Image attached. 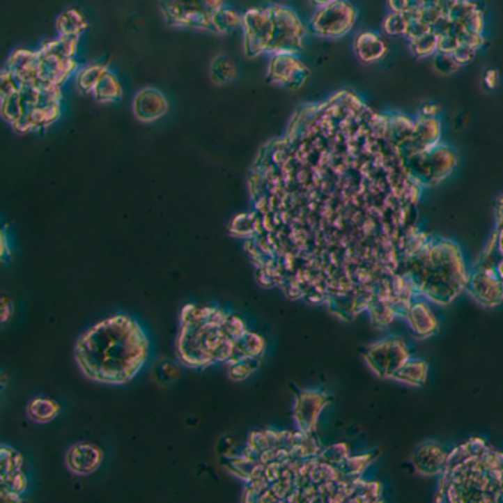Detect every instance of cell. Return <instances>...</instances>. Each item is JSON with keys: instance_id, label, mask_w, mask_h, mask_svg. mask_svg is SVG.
<instances>
[{"instance_id": "d4e9b609", "label": "cell", "mask_w": 503, "mask_h": 503, "mask_svg": "<svg viewBox=\"0 0 503 503\" xmlns=\"http://www.w3.org/2000/svg\"><path fill=\"white\" fill-rule=\"evenodd\" d=\"M22 458L15 450L8 449L6 446L2 447V475L15 472L21 470Z\"/></svg>"}, {"instance_id": "44dd1931", "label": "cell", "mask_w": 503, "mask_h": 503, "mask_svg": "<svg viewBox=\"0 0 503 503\" xmlns=\"http://www.w3.org/2000/svg\"><path fill=\"white\" fill-rule=\"evenodd\" d=\"M409 50L413 56L419 59L433 58L438 52V36L431 31L417 40H410Z\"/></svg>"}, {"instance_id": "5bb4252c", "label": "cell", "mask_w": 503, "mask_h": 503, "mask_svg": "<svg viewBox=\"0 0 503 503\" xmlns=\"http://www.w3.org/2000/svg\"><path fill=\"white\" fill-rule=\"evenodd\" d=\"M55 25L59 36L80 37L89 27V22L79 9H67L56 18Z\"/></svg>"}, {"instance_id": "8992f818", "label": "cell", "mask_w": 503, "mask_h": 503, "mask_svg": "<svg viewBox=\"0 0 503 503\" xmlns=\"http://www.w3.org/2000/svg\"><path fill=\"white\" fill-rule=\"evenodd\" d=\"M357 9L348 0L316 9L309 21V30L320 39L336 40L353 30L357 21Z\"/></svg>"}, {"instance_id": "6da1fadb", "label": "cell", "mask_w": 503, "mask_h": 503, "mask_svg": "<svg viewBox=\"0 0 503 503\" xmlns=\"http://www.w3.org/2000/svg\"><path fill=\"white\" fill-rule=\"evenodd\" d=\"M254 235L245 248L270 284L291 297L350 300L387 325L418 295L413 257L424 187L389 130V116L339 91L295 109L285 134L264 145L249 171Z\"/></svg>"}, {"instance_id": "4316f807", "label": "cell", "mask_w": 503, "mask_h": 503, "mask_svg": "<svg viewBox=\"0 0 503 503\" xmlns=\"http://www.w3.org/2000/svg\"><path fill=\"white\" fill-rule=\"evenodd\" d=\"M477 52H479V50L471 47V46L459 45L458 49L454 52V56H455V59L459 62V65L463 67V65H468L470 62H472V61L475 59Z\"/></svg>"}, {"instance_id": "8fae6325", "label": "cell", "mask_w": 503, "mask_h": 503, "mask_svg": "<svg viewBox=\"0 0 503 503\" xmlns=\"http://www.w3.org/2000/svg\"><path fill=\"white\" fill-rule=\"evenodd\" d=\"M132 109L134 117L142 123H154L169 112V100L155 87H145L136 93Z\"/></svg>"}, {"instance_id": "d6986e66", "label": "cell", "mask_w": 503, "mask_h": 503, "mask_svg": "<svg viewBox=\"0 0 503 503\" xmlns=\"http://www.w3.org/2000/svg\"><path fill=\"white\" fill-rule=\"evenodd\" d=\"M242 25V15L238 14L236 10L224 6L217 10L212 17V33L228 34Z\"/></svg>"}, {"instance_id": "4dcf8cb0", "label": "cell", "mask_w": 503, "mask_h": 503, "mask_svg": "<svg viewBox=\"0 0 503 503\" xmlns=\"http://www.w3.org/2000/svg\"><path fill=\"white\" fill-rule=\"evenodd\" d=\"M309 2L314 9H320V8H325V6L338 2V0H309Z\"/></svg>"}, {"instance_id": "5b68a950", "label": "cell", "mask_w": 503, "mask_h": 503, "mask_svg": "<svg viewBox=\"0 0 503 503\" xmlns=\"http://www.w3.org/2000/svg\"><path fill=\"white\" fill-rule=\"evenodd\" d=\"M405 161L410 174L418 183L422 187H428L442 183L454 173L458 164V155L450 146L440 144L438 146L412 155Z\"/></svg>"}, {"instance_id": "7c38bea8", "label": "cell", "mask_w": 503, "mask_h": 503, "mask_svg": "<svg viewBox=\"0 0 503 503\" xmlns=\"http://www.w3.org/2000/svg\"><path fill=\"white\" fill-rule=\"evenodd\" d=\"M102 462V451L89 443H77L67 454V467L75 475H91Z\"/></svg>"}, {"instance_id": "1f68e13d", "label": "cell", "mask_w": 503, "mask_h": 503, "mask_svg": "<svg viewBox=\"0 0 503 503\" xmlns=\"http://www.w3.org/2000/svg\"><path fill=\"white\" fill-rule=\"evenodd\" d=\"M459 2H471V0H459Z\"/></svg>"}, {"instance_id": "3957f363", "label": "cell", "mask_w": 503, "mask_h": 503, "mask_svg": "<svg viewBox=\"0 0 503 503\" xmlns=\"http://www.w3.org/2000/svg\"><path fill=\"white\" fill-rule=\"evenodd\" d=\"M166 21L173 27L212 31V17L224 0H160Z\"/></svg>"}, {"instance_id": "4fadbf2b", "label": "cell", "mask_w": 503, "mask_h": 503, "mask_svg": "<svg viewBox=\"0 0 503 503\" xmlns=\"http://www.w3.org/2000/svg\"><path fill=\"white\" fill-rule=\"evenodd\" d=\"M356 58L363 64H375L385 58L388 45L384 37L375 31H362L353 40Z\"/></svg>"}, {"instance_id": "83f0119b", "label": "cell", "mask_w": 503, "mask_h": 503, "mask_svg": "<svg viewBox=\"0 0 503 503\" xmlns=\"http://www.w3.org/2000/svg\"><path fill=\"white\" fill-rule=\"evenodd\" d=\"M458 46H459V40L455 39V37H451V36L438 37V52L454 55Z\"/></svg>"}, {"instance_id": "9c48e42d", "label": "cell", "mask_w": 503, "mask_h": 503, "mask_svg": "<svg viewBox=\"0 0 503 503\" xmlns=\"http://www.w3.org/2000/svg\"><path fill=\"white\" fill-rule=\"evenodd\" d=\"M442 121L440 116H426L419 112L415 118V129L409 139L400 145L403 158H409L425 150H430L442 144Z\"/></svg>"}, {"instance_id": "52a82bcc", "label": "cell", "mask_w": 503, "mask_h": 503, "mask_svg": "<svg viewBox=\"0 0 503 503\" xmlns=\"http://www.w3.org/2000/svg\"><path fill=\"white\" fill-rule=\"evenodd\" d=\"M244 50L247 58L268 54L273 37V17L270 5L251 8L242 14Z\"/></svg>"}, {"instance_id": "e0dca14e", "label": "cell", "mask_w": 503, "mask_h": 503, "mask_svg": "<svg viewBox=\"0 0 503 503\" xmlns=\"http://www.w3.org/2000/svg\"><path fill=\"white\" fill-rule=\"evenodd\" d=\"M107 70H108V65L99 64V62L98 64H91L83 68H79V71L74 75L75 87H77V91L83 95L93 93L98 82L100 80V77H102V74Z\"/></svg>"}, {"instance_id": "f546056e", "label": "cell", "mask_w": 503, "mask_h": 503, "mask_svg": "<svg viewBox=\"0 0 503 503\" xmlns=\"http://www.w3.org/2000/svg\"><path fill=\"white\" fill-rule=\"evenodd\" d=\"M497 79H499V75H497V71H495V70H488V71L486 72V77H484V82L487 83V86L490 87V89H492V87H495V86H496V82H497Z\"/></svg>"}, {"instance_id": "cb8c5ba5", "label": "cell", "mask_w": 503, "mask_h": 503, "mask_svg": "<svg viewBox=\"0 0 503 503\" xmlns=\"http://www.w3.org/2000/svg\"><path fill=\"white\" fill-rule=\"evenodd\" d=\"M433 67L437 72L443 74V75H450L461 68L459 62L455 59L454 55L442 54V52H437L433 56Z\"/></svg>"}, {"instance_id": "f1b7e54d", "label": "cell", "mask_w": 503, "mask_h": 503, "mask_svg": "<svg viewBox=\"0 0 503 503\" xmlns=\"http://www.w3.org/2000/svg\"><path fill=\"white\" fill-rule=\"evenodd\" d=\"M389 12H405L409 8V0H387Z\"/></svg>"}, {"instance_id": "30bf717a", "label": "cell", "mask_w": 503, "mask_h": 503, "mask_svg": "<svg viewBox=\"0 0 503 503\" xmlns=\"http://www.w3.org/2000/svg\"><path fill=\"white\" fill-rule=\"evenodd\" d=\"M475 269L488 272L503 282V198L496 204V229Z\"/></svg>"}, {"instance_id": "603a6c76", "label": "cell", "mask_w": 503, "mask_h": 503, "mask_svg": "<svg viewBox=\"0 0 503 503\" xmlns=\"http://www.w3.org/2000/svg\"><path fill=\"white\" fill-rule=\"evenodd\" d=\"M409 22L398 12H389L382 21V33L389 37H405Z\"/></svg>"}, {"instance_id": "ba28073f", "label": "cell", "mask_w": 503, "mask_h": 503, "mask_svg": "<svg viewBox=\"0 0 503 503\" xmlns=\"http://www.w3.org/2000/svg\"><path fill=\"white\" fill-rule=\"evenodd\" d=\"M266 75L268 82L274 86L288 91H298L307 82L310 70L297 55L278 54L272 55Z\"/></svg>"}, {"instance_id": "2e32d148", "label": "cell", "mask_w": 503, "mask_h": 503, "mask_svg": "<svg viewBox=\"0 0 503 503\" xmlns=\"http://www.w3.org/2000/svg\"><path fill=\"white\" fill-rule=\"evenodd\" d=\"M92 95L98 102L102 104H111L118 100L123 96V87L117 75L108 68L98 82Z\"/></svg>"}, {"instance_id": "277c9868", "label": "cell", "mask_w": 503, "mask_h": 503, "mask_svg": "<svg viewBox=\"0 0 503 503\" xmlns=\"http://www.w3.org/2000/svg\"><path fill=\"white\" fill-rule=\"evenodd\" d=\"M273 17V37L268 49L269 55L293 54L298 55L304 47L307 27L297 12L291 8L274 3L270 5Z\"/></svg>"}, {"instance_id": "ac0fdd59", "label": "cell", "mask_w": 503, "mask_h": 503, "mask_svg": "<svg viewBox=\"0 0 503 503\" xmlns=\"http://www.w3.org/2000/svg\"><path fill=\"white\" fill-rule=\"evenodd\" d=\"M58 413H59V406L56 405V401L45 397L31 400L30 405L27 406L29 418L39 424H46L49 421H52Z\"/></svg>"}, {"instance_id": "484cf974", "label": "cell", "mask_w": 503, "mask_h": 503, "mask_svg": "<svg viewBox=\"0 0 503 503\" xmlns=\"http://www.w3.org/2000/svg\"><path fill=\"white\" fill-rule=\"evenodd\" d=\"M428 33H431V27L428 24H425L422 21H413V22H409L405 37L410 42V40H417V39H419V37H424Z\"/></svg>"}, {"instance_id": "ffe728a7", "label": "cell", "mask_w": 503, "mask_h": 503, "mask_svg": "<svg viewBox=\"0 0 503 503\" xmlns=\"http://www.w3.org/2000/svg\"><path fill=\"white\" fill-rule=\"evenodd\" d=\"M238 68L228 55H217L211 64V80L216 84H228L236 79Z\"/></svg>"}, {"instance_id": "9a60e30c", "label": "cell", "mask_w": 503, "mask_h": 503, "mask_svg": "<svg viewBox=\"0 0 503 503\" xmlns=\"http://www.w3.org/2000/svg\"><path fill=\"white\" fill-rule=\"evenodd\" d=\"M320 401H323L320 398V396L318 394H306L303 398H300L298 405H297V419H298V425L301 426L304 434H309L313 428L314 424H316V418H318V412H320V408L323 405H319Z\"/></svg>"}, {"instance_id": "7a4b0ae2", "label": "cell", "mask_w": 503, "mask_h": 503, "mask_svg": "<svg viewBox=\"0 0 503 503\" xmlns=\"http://www.w3.org/2000/svg\"><path fill=\"white\" fill-rule=\"evenodd\" d=\"M149 355V343L136 320L117 314L87 330L75 346V360L93 381L125 384L139 373Z\"/></svg>"}, {"instance_id": "7402d4cb", "label": "cell", "mask_w": 503, "mask_h": 503, "mask_svg": "<svg viewBox=\"0 0 503 503\" xmlns=\"http://www.w3.org/2000/svg\"><path fill=\"white\" fill-rule=\"evenodd\" d=\"M254 220L256 215L253 212H244V215L236 216L232 223L229 224V233L236 238H242V240H249L254 235Z\"/></svg>"}]
</instances>
